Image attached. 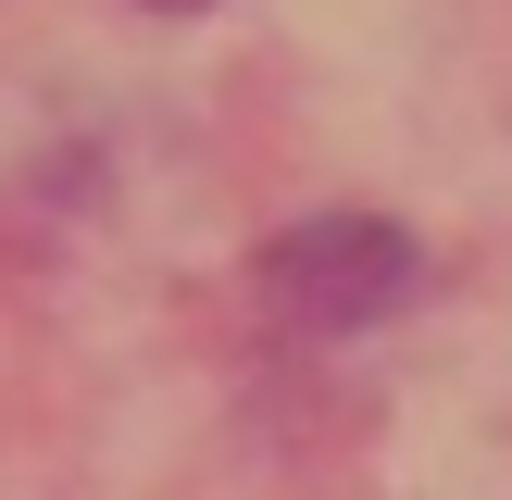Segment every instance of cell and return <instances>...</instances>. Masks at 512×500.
I'll list each match as a JSON object with an SVG mask.
<instances>
[{
    "label": "cell",
    "instance_id": "obj_1",
    "mask_svg": "<svg viewBox=\"0 0 512 500\" xmlns=\"http://www.w3.org/2000/svg\"><path fill=\"white\" fill-rule=\"evenodd\" d=\"M413 238H400L388 213H313L288 225V238L263 250V300L300 325V338H363L375 313H400L413 300Z\"/></svg>",
    "mask_w": 512,
    "mask_h": 500
},
{
    "label": "cell",
    "instance_id": "obj_2",
    "mask_svg": "<svg viewBox=\"0 0 512 500\" xmlns=\"http://www.w3.org/2000/svg\"><path fill=\"white\" fill-rule=\"evenodd\" d=\"M150 13H200V0H150Z\"/></svg>",
    "mask_w": 512,
    "mask_h": 500
}]
</instances>
